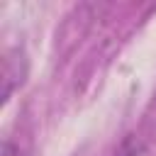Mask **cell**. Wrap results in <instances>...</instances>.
<instances>
[{
  "label": "cell",
  "mask_w": 156,
  "mask_h": 156,
  "mask_svg": "<svg viewBox=\"0 0 156 156\" xmlns=\"http://www.w3.org/2000/svg\"><path fill=\"white\" fill-rule=\"evenodd\" d=\"M0 156H22V154H20V149H17L15 144L5 141V144H2V151H0Z\"/></svg>",
  "instance_id": "1"
}]
</instances>
